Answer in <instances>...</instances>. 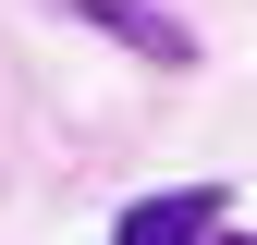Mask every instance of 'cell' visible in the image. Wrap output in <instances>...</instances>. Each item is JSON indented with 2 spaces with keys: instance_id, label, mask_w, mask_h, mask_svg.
Listing matches in <instances>:
<instances>
[{
  "instance_id": "6da1fadb",
  "label": "cell",
  "mask_w": 257,
  "mask_h": 245,
  "mask_svg": "<svg viewBox=\"0 0 257 245\" xmlns=\"http://www.w3.org/2000/svg\"><path fill=\"white\" fill-rule=\"evenodd\" d=\"M233 233V196L220 184H159V196H135L110 221V245H220Z\"/></svg>"
},
{
  "instance_id": "7a4b0ae2",
  "label": "cell",
  "mask_w": 257,
  "mask_h": 245,
  "mask_svg": "<svg viewBox=\"0 0 257 245\" xmlns=\"http://www.w3.org/2000/svg\"><path fill=\"white\" fill-rule=\"evenodd\" d=\"M74 25H98L110 49L159 61V74H184V61H196V25H184V13H159V0H74Z\"/></svg>"
},
{
  "instance_id": "3957f363",
  "label": "cell",
  "mask_w": 257,
  "mask_h": 245,
  "mask_svg": "<svg viewBox=\"0 0 257 245\" xmlns=\"http://www.w3.org/2000/svg\"><path fill=\"white\" fill-rule=\"evenodd\" d=\"M220 245H257V233H220Z\"/></svg>"
}]
</instances>
